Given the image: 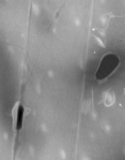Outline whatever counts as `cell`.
Listing matches in <instances>:
<instances>
[{
    "mask_svg": "<svg viewBox=\"0 0 125 160\" xmlns=\"http://www.w3.org/2000/svg\"><path fill=\"white\" fill-rule=\"evenodd\" d=\"M24 114L23 106L20 102H17L14 106L12 110L13 125L16 131L22 129Z\"/></svg>",
    "mask_w": 125,
    "mask_h": 160,
    "instance_id": "obj_1",
    "label": "cell"
},
{
    "mask_svg": "<svg viewBox=\"0 0 125 160\" xmlns=\"http://www.w3.org/2000/svg\"><path fill=\"white\" fill-rule=\"evenodd\" d=\"M96 39L97 41H98V43L99 44V45H100L101 46H102V47L104 46V45H103V42H102V40H100V39L98 38H97V37H96Z\"/></svg>",
    "mask_w": 125,
    "mask_h": 160,
    "instance_id": "obj_2",
    "label": "cell"
}]
</instances>
